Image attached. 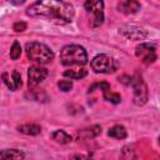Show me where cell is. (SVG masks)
I'll return each mask as SVG.
<instances>
[{
	"instance_id": "obj_7",
	"label": "cell",
	"mask_w": 160,
	"mask_h": 160,
	"mask_svg": "<svg viewBox=\"0 0 160 160\" xmlns=\"http://www.w3.org/2000/svg\"><path fill=\"white\" fill-rule=\"evenodd\" d=\"M135 55L140 58L144 64H152L156 60V46L150 42H141L136 46Z\"/></svg>"
},
{
	"instance_id": "obj_10",
	"label": "cell",
	"mask_w": 160,
	"mask_h": 160,
	"mask_svg": "<svg viewBox=\"0 0 160 160\" xmlns=\"http://www.w3.org/2000/svg\"><path fill=\"white\" fill-rule=\"evenodd\" d=\"M118 10L126 15L135 14L140 10V2L138 0H120L118 2Z\"/></svg>"
},
{
	"instance_id": "obj_5",
	"label": "cell",
	"mask_w": 160,
	"mask_h": 160,
	"mask_svg": "<svg viewBox=\"0 0 160 160\" xmlns=\"http://www.w3.org/2000/svg\"><path fill=\"white\" fill-rule=\"evenodd\" d=\"M84 8L88 12H91L92 18L90 19V26L98 28L104 21V1L102 0H86Z\"/></svg>"
},
{
	"instance_id": "obj_20",
	"label": "cell",
	"mask_w": 160,
	"mask_h": 160,
	"mask_svg": "<svg viewBox=\"0 0 160 160\" xmlns=\"http://www.w3.org/2000/svg\"><path fill=\"white\" fill-rule=\"evenodd\" d=\"M58 88L61 90V91H70L72 89V82L70 80H61L58 82Z\"/></svg>"
},
{
	"instance_id": "obj_12",
	"label": "cell",
	"mask_w": 160,
	"mask_h": 160,
	"mask_svg": "<svg viewBox=\"0 0 160 160\" xmlns=\"http://www.w3.org/2000/svg\"><path fill=\"white\" fill-rule=\"evenodd\" d=\"M108 135H109L110 138L121 140V139H125V138L128 136V132H126V129H125L122 125H114L112 128L109 129Z\"/></svg>"
},
{
	"instance_id": "obj_2",
	"label": "cell",
	"mask_w": 160,
	"mask_h": 160,
	"mask_svg": "<svg viewBox=\"0 0 160 160\" xmlns=\"http://www.w3.org/2000/svg\"><path fill=\"white\" fill-rule=\"evenodd\" d=\"M86 50L76 44L66 45L60 51V61L64 66H82L88 64Z\"/></svg>"
},
{
	"instance_id": "obj_16",
	"label": "cell",
	"mask_w": 160,
	"mask_h": 160,
	"mask_svg": "<svg viewBox=\"0 0 160 160\" xmlns=\"http://www.w3.org/2000/svg\"><path fill=\"white\" fill-rule=\"evenodd\" d=\"M0 158L1 159H24L25 154L16 149H6L0 151Z\"/></svg>"
},
{
	"instance_id": "obj_15",
	"label": "cell",
	"mask_w": 160,
	"mask_h": 160,
	"mask_svg": "<svg viewBox=\"0 0 160 160\" xmlns=\"http://www.w3.org/2000/svg\"><path fill=\"white\" fill-rule=\"evenodd\" d=\"M101 132V128L99 125H94V126H90L88 129H82L79 131V138H85V139H89V138H95L98 136L99 134Z\"/></svg>"
},
{
	"instance_id": "obj_6",
	"label": "cell",
	"mask_w": 160,
	"mask_h": 160,
	"mask_svg": "<svg viewBox=\"0 0 160 160\" xmlns=\"http://www.w3.org/2000/svg\"><path fill=\"white\" fill-rule=\"evenodd\" d=\"M129 86L134 89V102L136 105H144L148 101V88L141 76H131Z\"/></svg>"
},
{
	"instance_id": "obj_9",
	"label": "cell",
	"mask_w": 160,
	"mask_h": 160,
	"mask_svg": "<svg viewBox=\"0 0 160 160\" xmlns=\"http://www.w3.org/2000/svg\"><path fill=\"white\" fill-rule=\"evenodd\" d=\"M119 32L130 40H142L148 36V32L136 25H122L119 28Z\"/></svg>"
},
{
	"instance_id": "obj_23",
	"label": "cell",
	"mask_w": 160,
	"mask_h": 160,
	"mask_svg": "<svg viewBox=\"0 0 160 160\" xmlns=\"http://www.w3.org/2000/svg\"><path fill=\"white\" fill-rule=\"evenodd\" d=\"M1 78H2V80H4V82L6 84V86H8L10 90L15 91V89H14V85H12V81H10V80H9V78H8V74H6V72H4Z\"/></svg>"
},
{
	"instance_id": "obj_21",
	"label": "cell",
	"mask_w": 160,
	"mask_h": 160,
	"mask_svg": "<svg viewBox=\"0 0 160 160\" xmlns=\"http://www.w3.org/2000/svg\"><path fill=\"white\" fill-rule=\"evenodd\" d=\"M12 85H14V89H15V90H18L19 88H21V85H22V82H21V76H20V74H19L16 70L12 71Z\"/></svg>"
},
{
	"instance_id": "obj_17",
	"label": "cell",
	"mask_w": 160,
	"mask_h": 160,
	"mask_svg": "<svg viewBox=\"0 0 160 160\" xmlns=\"http://www.w3.org/2000/svg\"><path fill=\"white\" fill-rule=\"evenodd\" d=\"M102 95H104V99L112 102V104H119L121 101V96L118 94V92H112L110 89L102 91Z\"/></svg>"
},
{
	"instance_id": "obj_11",
	"label": "cell",
	"mask_w": 160,
	"mask_h": 160,
	"mask_svg": "<svg viewBox=\"0 0 160 160\" xmlns=\"http://www.w3.org/2000/svg\"><path fill=\"white\" fill-rule=\"evenodd\" d=\"M18 130L25 135H38L41 132V126L38 124H22L18 126Z\"/></svg>"
},
{
	"instance_id": "obj_3",
	"label": "cell",
	"mask_w": 160,
	"mask_h": 160,
	"mask_svg": "<svg viewBox=\"0 0 160 160\" xmlns=\"http://www.w3.org/2000/svg\"><path fill=\"white\" fill-rule=\"evenodd\" d=\"M26 55L28 58L34 61V62H38L40 65H45V64H49L50 61H52L54 59V52L52 50L46 46L45 44H41V42H36V41H31V42H28L26 44Z\"/></svg>"
},
{
	"instance_id": "obj_8",
	"label": "cell",
	"mask_w": 160,
	"mask_h": 160,
	"mask_svg": "<svg viewBox=\"0 0 160 160\" xmlns=\"http://www.w3.org/2000/svg\"><path fill=\"white\" fill-rule=\"evenodd\" d=\"M48 76V70L41 66H30L28 69V85L30 89L38 86Z\"/></svg>"
},
{
	"instance_id": "obj_4",
	"label": "cell",
	"mask_w": 160,
	"mask_h": 160,
	"mask_svg": "<svg viewBox=\"0 0 160 160\" xmlns=\"http://www.w3.org/2000/svg\"><path fill=\"white\" fill-rule=\"evenodd\" d=\"M90 66L96 74H111L119 68V64L114 58L106 54H100L91 60Z\"/></svg>"
},
{
	"instance_id": "obj_22",
	"label": "cell",
	"mask_w": 160,
	"mask_h": 160,
	"mask_svg": "<svg viewBox=\"0 0 160 160\" xmlns=\"http://www.w3.org/2000/svg\"><path fill=\"white\" fill-rule=\"evenodd\" d=\"M26 22H24V21H18V22H15L14 24V26H12V29L16 31V32H20V31H24V30H26Z\"/></svg>"
},
{
	"instance_id": "obj_24",
	"label": "cell",
	"mask_w": 160,
	"mask_h": 160,
	"mask_svg": "<svg viewBox=\"0 0 160 160\" xmlns=\"http://www.w3.org/2000/svg\"><path fill=\"white\" fill-rule=\"evenodd\" d=\"M9 2H11V4H14V5H22L26 0H8Z\"/></svg>"
},
{
	"instance_id": "obj_14",
	"label": "cell",
	"mask_w": 160,
	"mask_h": 160,
	"mask_svg": "<svg viewBox=\"0 0 160 160\" xmlns=\"http://www.w3.org/2000/svg\"><path fill=\"white\" fill-rule=\"evenodd\" d=\"M51 139H52L54 141L59 142V144H69V142L72 140L71 135H69V134H68L66 131H64V130H56V131H54V132L51 134Z\"/></svg>"
},
{
	"instance_id": "obj_18",
	"label": "cell",
	"mask_w": 160,
	"mask_h": 160,
	"mask_svg": "<svg viewBox=\"0 0 160 160\" xmlns=\"http://www.w3.org/2000/svg\"><path fill=\"white\" fill-rule=\"evenodd\" d=\"M20 55H21V46L18 41H15L10 49V58H11V60H18L20 58Z\"/></svg>"
},
{
	"instance_id": "obj_19",
	"label": "cell",
	"mask_w": 160,
	"mask_h": 160,
	"mask_svg": "<svg viewBox=\"0 0 160 160\" xmlns=\"http://www.w3.org/2000/svg\"><path fill=\"white\" fill-rule=\"evenodd\" d=\"M95 89H100L101 91H105V90L110 89V84H109V82H106V81L96 82V84H94V85H91V86L89 88V92H92Z\"/></svg>"
},
{
	"instance_id": "obj_1",
	"label": "cell",
	"mask_w": 160,
	"mask_h": 160,
	"mask_svg": "<svg viewBox=\"0 0 160 160\" xmlns=\"http://www.w3.org/2000/svg\"><path fill=\"white\" fill-rule=\"evenodd\" d=\"M30 18H45L59 24L71 22L74 19V8L65 0H36L26 9Z\"/></svg>"
},
{
	"instance_id": "obj_13",
	"label": "cell",
	"mask_w": 160,
	"mask_h": 160,
	"mask_svg": "<svg viewBox=\"0 0 160 160\" xmlns=\"http://www.w3.org/2000/svg\"><path fill=\"white\" fill-rule=\"evenodd\" d=\"M88 75V71L84 68H78V69H69L64 71V76L70 78L71 80H80Z\"/></svg>"
}]
</instances>
